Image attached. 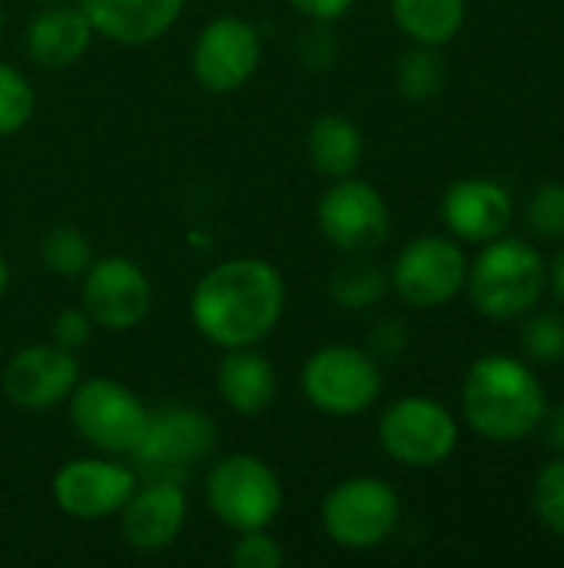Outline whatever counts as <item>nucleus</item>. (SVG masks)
I'll list each match as a JSON object with an SVG mask.
<instances>
[{
	"instance_id": "nucleus-29",
	"label": "nucleus",
	"mask_w": 564,
	"mask_h": 568,
	"mask_svg": "<svg viewBox=\"0 0 564 568\" xmlns=\"http://www.w3.org/2000/svg\"><path fill=\"white\" fill-rule=\"evenodd\" d=\"M529 230L542 240H562L564 236V183L552 180L542 183L529 200Z\"/></svg>"
},
{
	"instance_id": "nucleus-12",
	"label": "nucleus",
	"mask_w": 564,
	"mask_h": 568,
	"mask_svg": "<svg viewBox=\"0 0 564 568\" xmlns=\"http://www.w3.org/2000/svg\"><path fill=\"white\" fill-rule=\"evenodd\" d=\"M153 286L146 273L126 256L93 260L83 273V296L80 306L100 329L126 333L140 326L150 313Z\"/></svg>"
},
{
	"instance_id": "nucleus-3",
	"label": "nucleus",
	"mask_w": 564,
	"mask_h": 568,
	"mask_svg": "<svg viewBox=\"0 0 564 568\" xmlns=\"http://www.w3.org/2000/svg\"><path fill=\"white\" fill-rule=\"evenodd\" d=\"M469 300L472 306L489 320H519L532 313L548 286L545 260L535 246L515 240V236H495L485 243V250L475 256L469 276Z\"/></svg>"
},
{
	"instance_id": "nucleus-19",
	"label": "nucleus",
	"mask_w": 564,
	"mask_h": 568,
	"mask_svg": "<svg viewBox=\"0 0 564 568\" xmlns=\"http://www.w3.org/2000/svg\"><path fill=\"white\" fill-rule=\"evenodd\" d=\"M93 27L86 20V13L80 10V3H47L23 33V47L30 53V60L43 70H66L73 67L93 43Z\"/></svg>"
},
{
	"instance_id": "nucleus-22",
	"label": "nucleus",
	"mask_w": 564,
	"mask_h": 568,
	"mask_svg": "<svg viewBox=\"0 0 564 568\" xmlns=\"http://www.w3.org/2000/svg\"><path fill=\"white\" fill-rule=\"evenodd\" d=\"M396 27L425 47H445L465 23V0H392Z\"/></svg>"
},
{
	"instance_id": "nucleus-35",
	"label": "nucleus",
	"mask_w": 564,
	"mask_h": 568,
	"mask_svg": "<svg viewBox=\"0 0 564 568\" xmlns=\"http://www.w3.org/2000/svg\"><path fill=\"white\" fill-rule=\"evenodd\" d=\"M545 443L552 446V449H558L564 453V403H558L555 409H548L545 413Z\"/></svg>"
},
{
	"instance_id": "nucleus-10",
	"label": "nucleus",
	"mask_w": 564,
	"mask_h": 568,
	"mask_svg": "<svg viewBox=\"0 0 564 568\" xmlns=\"http://www.w3.org/2000/svg\"><path fill=\"white\" fill-rule=\"evenodd\" d=\"M319 233L349 256H366L389 240L392 216L382 193L356 176L336 180L316 206Z\"/></svg>"
},
{
	"instance_id": "nucleus-32",
	"label": "nucleus",
	"mask_w": 564,
	"mask_h": 568,
	"mask_svg": "<svg viewBox=\"0 0 564 568\" xmlns=\"http://www.w3.org/2000/svg\"><path fill=\"white\" fill-rule=\"evenodd\" d=\"M409 349V329H406V323H399V320H382V323H376L372 326V333H369V356L379 363V359H386V363H396L402 353Z\"/></svg>"
},
{
	"instance_id": "nucleus-33",
	"label": "nucleus",
	"mask_w": 564,
	"mask_h": 568,
	"mask_svg": "<svg viewBox=\"0 0 564 568\" xmlns=\"http://www.w3.org/2000/svg\"><path fill=\"white\" fill-rule=\"evenodd\" d=\"M302 60H306V67H312V70H326V67H332V60H336V53H339V47H336V37L329 33V27L326 23H316L309 33H306V40H302Z\"/></svg>"
},
{
	"instance_id": "nucleus-14",
	"label": "nucleus",
	"mask_w": 564,
	"mask_h": 568,
	"mask_svg": "<svg viewBox=\"0 0 564 568\" xmlns=\"http://www.w3.org/2000/svg\"><path fill=\"white\" fill-rule=\"evenodd\" d=\"M136 489V469L113 459H70L53 476V503L80 523H100L123 509Z\"/></svg>"
},
{
	"instance_id": "nucleus-7",
	"label": "nucleus",
	"mask_w": 564,
	"mask_h": 568,
	"mask_svg": "<svg viewBox=\"0 0 564 568\" xmlns=\"http://www.w3.org/2000/svg\"><path fill=\"white\" fill-rule=\"evenodd\" d=\"M402 519L396 489L376 476H352L322 499V529L339 549L366 552L382 546Z\"/></svg>"
},
{
	"instance_id": "nucleus-34",
	"label": "nucleus",
	"mask_w": 564,
	"mask_h": 568,
	"mask_svg": "<svg viewBox=\"0 0 564 568\" xmlns=\"http://www.w3.org/2000/svg\"><path fill=\"white\" fill-rule=\"evenodd\" d=\"M289 3L312 23H332V20L346 17L356 0H289Z\"/></svg>"
},
{
	"instance_id": "nucleus-17",
	"label": "nucleus",
	"mask_w": 564,
	"mask_h": 568,
	"mask_svg": "<svg viewBox=\"0 0 564 568\" xmlns=\"http://www.w3.org/2000/svg\"><path fill=\"white\" fill-rule=\"evenodd\" d=\"M439 213H442V223L449 226V233H455L459 240L489 243L512 226L515 203L502 183L469 176L445 190Z\"/></svg>"
},
{
	"instance_id": "nucleus-36",
	"label": "nucleus",
	"mask_w": 564,
	"mask_h": 568,
	"mask_svg": "<svg viewBox=\"0 0 564 568\" xmlns=\"http://www.w3.org/2000/svg\"><path fill=\"white\" fill-rule=\"evenodd\" d=\"M548 283H552V293H555V300L564 303V246L555 253V260H552V270H548Z\"/></svg>"
},
{
	"instance_id": "nucleus-16",
	"label": "nucleus",
	"mask_w": 564,
	"mask_h": 568,
	"mask_svg": "<svg viewBox=\"0 0 564 568\" xmlns=\"http://www.w3.org/2000/svg\"><path fill=\"white\" fill-rule=\"evenodd\" d=\"M120 536L136 552H163L170 549L186 526V493L183 483L146 479V486L133 489L123 503Z\"/></svg>"
},
{
	"instance_id": "nucleus-31",
	"label": "nucleus",
	"mask_w": 564,
	"mask_h": 568,
	"mask_svg": "<svg viewBox=\"0 0 564 568\" xmlns=\"http://www.w3.org/2000/svg\"><path fill=\"white\" fill-rule=\"evenodd\" d=\"M50 333H53V343H57V346H63V349L73 353V349H80V346L90 343V336H93V320L86 316L83 306H70V310H60V313L53 316Z\"/></svg>"
},
{
	"instance_id": "nucleus-15",
	"label": "nucleus",
	"mask_w": 564,
	"mask_h": 568,
	"mask_svg": "<svg viewBox=\"0 0 564 568\" xmlns=\"http://www.w3.org/2000/svg\"><path fill=\"white\" fill-rule=\"evenodd\" d=\"M76 379H80V366L70 349L57 343H37L10 356V363L3 366L0 386L13 406L43 413L63 403L73 393Z\"/></svg>"
},
{
	"instance_id": "nucleus-13",
	"label": "nucleus",
	"mask_w": 564,
	"mask_h": 568,
	"mask_svg": "<svg viewBox=\"0 0 564 568\" xmlns=\"http://www.w3.org/2000/svg\"><path fill=\"white\" fill-rule=\"evenodd\" d=\"M263 57L259 30L243 17L209 20L193 43V77L213 93H233L256 73Z\"/></svg>"
},
{
	"instance_id": "nucleus-18",
	"label": "nucleus",
	"mask_w": 564,
	"mask_h": 568,
	"mask_svg": "<svg viewBox=\"0 0 564 568\" xmlns=\"http://www.w3.org/2000/svg\"><path fill=\"white\" fill-rule=\"evenodd\" d=\"M186 0H80L96 37L120 47H146L160 40L183 13Z\"/></svg>"
},
{
	"instance_id": "nucleus-38",
	"label": "nucleus",
	"mask_w": 564,
	"mask_h": 568,
	"mask_svg": "<svg viewBox=\"0 0 564 568\" xmlns=\"http://www.w3.org/2000/svg\"><path fill=\"white\" fill-rule=\"evenodd\" d=\"M0 33H3V7H0Z\"/></svg>"
},
{
	"instance_id": "nucleus-39",
	"label": "nucleus",
	"mask_w": 564,
	"mask_h": 568,
	"mask_svg": "<svg viewBox=\"0 0 564 568\" xmlns=\"http://www.w3.org/2000/svg\"><path fill=\"white\" fill-rule=\"evenodd\" d=\"M37 3H57V0H37Z\"/></svg>"
},
{
	"instance_id": "nucleus-26",
	"label": "nucleus",
	"mask_w": 564,
	"mask_h": 568,
	"mask_svg": "<svg viewBox=\"0 0 564 568\" xmlns=\"http://www.w3.org/2000/svg\"><path fill=\"white\" fill-rule=\"evenodd\" d=\"M33 110H37V93L30 80L17 67L0 63V136L23 130Z\"/></svg>"
},
{
	"instance_id": "nucleus-30",
	"label": "nucleus",
	"mask_w": 564,
	"mask_h": 568,
	"mask_svg": "<svg viewBox=\"0 0 564 568\" xmlns=\"http://www.w3.org/2000/svg\"><path fill=\"white\" fill-rule=\"evenodd\" d=\"M229 562L236 568H283L286 556L283 546L266 529L239 532V539L229 549Z\"/></svg>"
},
{
	"instance_id": "nucleus-5",
	"label": "nucleus",
	"mask_w": 564,
	"mask_h": 568,
	"mask_svg": "<svg viewBox=\"0 0 564 568\" xmlns=\"http://www.w3.org/2000/svg\"><path fill=\"white\" fill-rule=\"evenodd\" d=\"M66 399H70V423L83 443H90L100 453L130 459L150 419V409L133 389H126L110 376H90L83 383L76 379Z\"/></svg>"
},
{
	"instance_id": "nucleus-27",
	"label": "nucleus",
	"mask_w": 564,
	"mask_h": 568,
	"mask_svg": "<svg viewBox=\"0 0 564 568\" xmlns=\"http://www.w3.org/2000/svg\"><path fill=\"white\" fill-rule=\"evenodd\" d=\"M522 349L529 353V359L542 363V366H558L564 363V316L548 310V313H535L525 326H522Z\"/></svg>"
},
{
	"instance_id": "nucleus-28",
	"label": "nucleus",
	"mask_w": 564,
	"mask_h": 568,
	"mask_svg": "<svg viewBox=\"0 0 564 568\" xmlns=\"http://www.w3.org/2000/svg\"><path fill=\"white\" fill-rule=\"evenodd\" d=\"M532 506L539 523L564 539V459H555L548 466L539 469L535 486H532Z\"/></svg>"
},
{
	"instance_id": "nucleus-24",
	"label": "nucleus",
	"mask_w": 564,
	"mask_h": 568,
	"mask_svg": "<svg viewBox=\"0 0 564 568\" xmlns=\"http://www.w3.org/2000/svg\"><path fill=\"white\" fill-rule=\"evenodd\" d=\"M445 60L439 53V47H425V43H416L396 67V83H399V93L406 100H416V103H425L432 97L442 93L445 87Z\"/></svg>"
},
{
	"instance_id": "nucleus-8",
	"label": "nucleus",
	"mask_w": 564,
	"mask_h": 568,
	"mask_svg": "<svg viewBox=\"0 0 564 568\" xmlns=\"http://www.w3.org/2000/svg\"><path fill=\"white\" fill-rule=\"evenodd\" d=\"M302 393L326 416H362L382 393V373L366 349L336 343L306 359Z\"/></svg>"
},
{
	"instance_id": "nucleus-2",
	"label": "nucleus",
	"mask_w": 564,
	"mask_h": 568,
	"mask_svg": "<svg viewBox=\"0 0 564 568\" xmlns=\"http://www.w3.org/2000/svg\"><path fill=\"white\" fill-rule=\"evenodd\" d=\"M548 413L545 386L529 363L492 353L472 363L462 383V416L489 443H522L542 429Z\"/></svg>"
},
{
	"instance_id": "nucleus-21",
	"label": "nucleus",
	"mask_w": 564,
	"mask_h": 568,
	"mask_svg": "<svg viewBox=\"0 0 564 568\" xmlns=\"http://www.w3.org/2000/svg\"><path fill=\"white\" fill-rule=\"evenodd\" d=\"M306 153H309V163L316 166V173H322L329 180H342L359 170L366 140H362V130L349 116L322 113L309 126Z\"/></svg>"
},
{
	"instance_id": "nucleus-4",
	"label": "nucleus",
	"mask_w": 564,
	"mask_h": 568,
	"mask_svg": "<svg viewBox=\"0 0 564 568\" xmlns=\"http://www.w3.org/2000/svg\"><path fill=\"white\" fill-rule=\"evenodd\" d=\"M216 443L219 429L206 413L173 403L150 413L143 439L130 453V463L146 479L183 483L216 453Z\"/></svg>"
},
{
	"instance_id": "nucleus-20",
	"label": "nucleus",
	"mask_w": 564,
	"mask_h": 568,
	"mask_svg": "<svg viewBox=\"0 0 564 568\" xmlns=\"http://www.w3.org/2000/svg\"><path fill=\"white\" fill-rule=\"evenodd\" d=\"M216 389H219V399L233 413L259 416L276 399L279 383H276L273 363L256 346H236V349H226V356L219 359Z\"/></svg>"
},
{
	"instance_id": "nucleus-23",
	"label": "nucleus",
	"mask_w": 564,
	"mask_h": 568,
	"mask_svg": "<svg viewBox=\"0 0 564 568\" xmlns=\"http://www.w3.org/2000/svg\"><path fill=\"white\" fill-rule=\"evenodd\" d=\"M332 296L339 306L346 310H369L376 303H382V296L389 293V273L362 256L349 260L346 266H339L332 273V283H329Z\"/></svg>"
},
{
	"instance_id": "nucleus-6",
	"label": "nucleus",
	"mask_w": 564,
	"mask_h": 568,
	"mask_svg": "<svg viewBox=\"0 0 564 568\" xmlns=\"http://www.w3.org/2000/svg\"><path fill=\"white\" fill-rule=\"evenodd\" d=\"M206 503L233 532L269 529L283 509V486L269 463L249 453H233L213 463L206 476Z\"/></svg>"
},
{
	"instance_id": "nucleus-25",
	"label": "nucleus",
	"mask_w": 564,
	"mask_h": 568,
	"mask_svg": "<svg viewBox=\"0 0 564 568\" xmlns=\"http://www.w3.org/2000/svg\"><path fill=\"white\" fill-rule=\"evenodd\" d=\"M43 266L57 276H83L93 263L90 240L73 226H53L40 243Z\"/></svg>"
},
{
	"instance_id": "nucleus-37",
	"label": "nucleus",
	"mask_w": 564,
	"mask_h": 568,
	"mask_svg": "<svg viewBox=\"0 0 564 568\" xmlns=\"http://www.w3.org/2000/svg\"><path fill=\"white\" fill-rule=\"evenodd\" d=\"M7 286H10V270H7V260L0 256V300H3V293H7Z\"/></svg>"
},
{
	"instance_id": "nucleus-11",
	"label": "nucleus",
	"mask_w": 564,
	"mask_h": 568,
	"mask_svg": "<svg viewBox=\"0 0 564 568\" xmlns=\"http://www.w3.org/2000/svg\"><path fill=\"white\" fill-rule=\"evenodd\" d=\"M469 260L455 240L419 236L392 263L389 286L412 310H435L452 303L465 290Z\"/></svg>"
},
{
	"instance_id": "nucleus-9",
	"label": "nucleus",
	"mask_w": 564,
	"mask_h": 568,
	"mask_svg": "<svg viewBox=\"0 0 564 568\" xmlns=\"http://www.w3.org/2000/svg\"><path fill=\"white\" fill-rule=\"evenodd\" d=\"M379 446L402 466L432 469L455 453L459 423L439 399L402 396L379 419Z\"/></svg>"
},
{
	"instance_id": "nucleus-1",
	"label": "nucleus",
	"mask_w": 564,
	"mask_h": 568,
	"mask_svg": "<svg viewBox=\"0 0 564 568\" xmlns=\"http://www.w3.org/2000/svg\"><path fill=\"white\" fill-rule=\"evenodd\" d=\"M286 310L283 273L256 256L223 260L193 290L189 316L203 339L219 349L263 343Z\"/></svg>"
}]
</instances>
